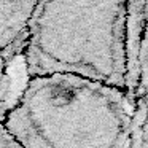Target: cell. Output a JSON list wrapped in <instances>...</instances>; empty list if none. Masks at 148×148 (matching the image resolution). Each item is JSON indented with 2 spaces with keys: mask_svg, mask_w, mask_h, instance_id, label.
Wrapping results in <instances>:
<instances>
[{
  "mask_svg": "<svg viewBox=\"0 0 148 148\" xmlns=\"http://www.w3.org/2000/svg\"><path fill=\"white\" fill-rule=\"evenodd\" d=\"M127 2H37L27 80L75 77L127 92Z\"/></svg>",
  "mask_w": 148,
  "mask_h": 148,
  "instance_id": "cell-2",
  "label": "cell"
},
{
  "mask_svg": "<svg viewBox=\"0 0 148 148\" xmlns=\"http://www.w3.org/2000/svg\"><path fill=\"white\" fill-rule=\"evenodd\" d=\"M24 62H10L0 54V108L7 112L27 83Z\"/></svg>",
  "mask_w": 148,
  "mask_h": 148,
  "instance_id": "cell-5",
  "label": "cell"
},
{
  "mask_svg": "<svg viewBox=\"0 0 148 148\" xmlns=\"http://www.w3.org/2000/svg\"><path fill=\"white\" fill-rule=\"evenodd\" d=\"M37 2H0V54L10 62H24Z\"/></svg>",
  "mask_w": 148,
  "mask_h": 148,
  "instance_id": "cell-4",
  "label": "cell"
},
{
  "mask_svg": "<svg viewBox=\"0 0 148 148\" xmlns=\"http://www.w3.org/2000/svg\"><path fill=\"white\" fill-rule=\"evenodd\" d=\"M147 24L148 0L127 2L126 80L127 94L134 100L147 97Z\"/></svg>",
  "mask_w": 148,
  "mask_h": 148,
  "instance_id": "cell-3",
  "label": "cell"
},
{
  "mask_svg": "<svg viewBox=\"0 0 148 148\" xmlns=\"http://www.w3.org/2000/svg\"><path fill=\"white\" fill-rule=\"evenodd\" d=\"M127 148H147V97L135 100L134 121Z\"/></svg>",
  "mask_w": 148,
  "mask_h": 148,
  "instance_id": "cell-6",
  "label": "cell"
},
{
  "mask_svg": "<svg viewBox=\"0 0 148 148\" xmlns=\"http://www.w3.org/2000/svg\"><path fill=\"white\" fill-rule=\"evenodd\" d=\"M135 100L75 77L29 80L2 116L21 148H127Z\"/></svg>",
  "mask_w": 148,
  "mask_h": 148,
  "instance_id": "cell-1",
  "label": "cell"
},
{
  "mask_svg": "<svg viewBox=\"0 0 148 148\" xmlns=\"http://www.w3.org/2000/svg\"><path fill=\"white\" fill-rule=\"evenodd\" d=\"M0 148H21L14 142V138L5 131L3 124H2V119H0Z\"/></svg>",
  "mask_w": 148,
  "mask_h": 148,
  "instance_id": "cell-7",
  "label": "cell"
}]
</instances>
